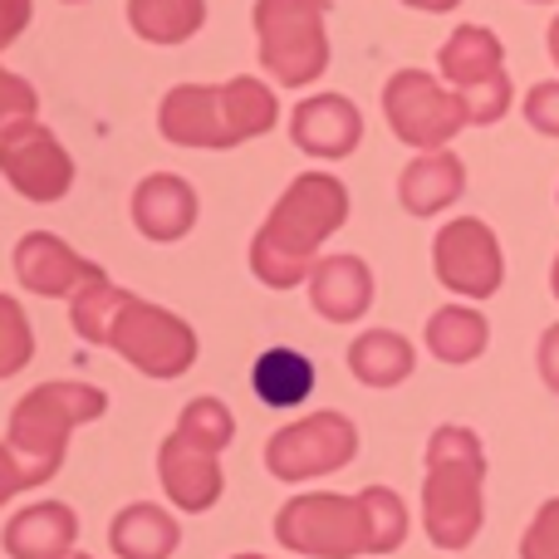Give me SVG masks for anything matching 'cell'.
I'll use <instances>...</instances> for the list:
<instances>
[{"mask_svg":"<svg viewBox=\"0 0 559 559\" xmlns=\"http://www.w3.org/2000/svg\"><path fill=\"white\" fill-rule=\"evenodd\" d=\"M35 20V0H0V55L15 45Z\"/></svg>","mask_w":559,"mask_h":559,"instance_id":"f1b7e54d","label":"cell"},{"mask_svg":"<svg viewBox=\"0 0 559 559\" xmlns=\"http://www.w3.org/2000/svg\"><path fill=\"white\" fill-rule=\"evenodd\" d=\"M231 559H265V555H231Z\"/></svg>","mask_w":559,"mask_h":559,"instance_id":"e575fe53","label":"cell"},{"mask_svg":"<svg viewBox=\"0 0 559 559\" xmlns=\"http://www.w3.org/2000/svg\"><path fill=\"white\" fill-rule=\"evenodd\" d=\"M289 138H295L299 153L319 157V163H338V157H348L364 143V114L344 94H314L305 104H295Z\"/></svg>","mask_w":559,"mask_h":559,"instance_id":"9a60e30c","label":"cell"},{"mask_svg":"<svg viewBox=\"0 0 559 559\" xmlns=\"http://www.w3.org/2000/svg\"><path fill=\"white\" fill-rule=\"evenodd\" d=\"M0 177L25 202L49 206L59 197H69V187H74V157L64 153V143L39 118H20L0 133Z\"/></svg>","mask_w":559,"mask_h":559,"instance_id":"7c38bea8","label":"cell"},{"mask_svg":"<svg viewBox=\"0 0 559 559\" xmlns=\"http://www.w3.org/2000/svg\"><path fill=\"white\" fill-rule=\"evenodd\" d=\"M466 192V167L456 153H447V147H437V153H417L413 163L403 167V177H397V197H403V206L413 216H437L447 212V206H456Z\"/></svg>","mask_w":559,"mask_h":559,"instance_id":"d6986e66","label":"cell"},{"mask_svg":"<svg viewBox=\"0 0 559 559\" xmlns=\"http://www.w3.org/2000/svg\"><path fill=\"white\" fill-rule=\"evenodd\" d=\"M29 358H35V329L15 295H0V383L15 378Z\"/></svg>","mask_w":559,"mask_h":559,"instance_id":"d4e9b609","label":"cell"},{"mask_svg":"<svg viewBox=\"0 0 559 559\" xmlns=\"http://www.w3.org/2000/svg\"><path fill=\"white\" fill-rule=\"evenodd\" d=\"M69 319H74V334L94 348H114L123 354L138 373L157 378H182L197 364V329L182 314L163 305H147L133 289L114 285V280H98V285L79 289L69 299Z\"/></svg>","mask_w":559,"mask_h":559,"instance_id":"6da1fadb","label":"cell"},{"mask_svg":"<svg viewBox=\"0 0 559 559\" xmlns=\"http://www.w3.org/2000/svg\"><path fill=\"white\" fill-rule=\"evenodd\" d=\"M531 5H555V0H531Z\"/></svg>","mask_w":559,"mask_h":559,"instance_id":"d590c367","label":"cell"},{"mask_svg":"<svg viewBox=\"0 0 559 559\" xmlns=\"http://www.w3.org/2000/svg\"><path fill=\"white\" fill-rule=\"evenodd\" d=\"M280 118L275 88H265V79L236 74L226 84H177L167 88L163 108H157V128L167 143L177 147H241L251 138L271 133Z\"/></svg>","mask_w":559,"mask_h":559,"instance_id":"277c9868","label":"cell"},{"mask_svg":"<svg viewBox=\"0 0 559 559\" xmlns=\"http://www.w3.org/2000/svg\"><path fill=\"white\" fill-rule=\"evenodd\" d=\"M108 413V393L94 383H69V378H49V383L29 388L15 403L5 427L10 452L20 456L29 486H45L64 466V447L74 437V427L98 423Z\"/></svg>","mask_w":559,"mask_h":559,"instance_id":"52a82bcc","label":"cell"},{"mask_svg":"<svg viewBox=\"0 0 559 559\" xmlns=\"http://www.w3.org/2000/svg\"><path fill=\"white\" fill-rule=\"evenodd\" d=\"M69 559H94V555H69Z\"/></svg>","mask_w":559,"mask_h":559,"instance_id":"8d00e7d4","label":"cell"},{"mask_svg":"<svg viewBox=\"0 0 559 559\" xmlns=\"http://www.w3.org/2000/svg\"><path fill=\"white\" fill-rule=\"evenodd\" d=\"M407 10H423V15H447V10H456L462 0H403Z\"/></svg>","mask_w":559,"mask_h":559,"instance_id":"1f68e13d","label":"cell"},{"mask_svg":"<svg viewBox=\"0 0 559 559\" xmlns=\"http://www.w3.org/2000/svg\"><path fill=\"white\" fill-rule=\"evenodd\" d=\"M432 271L452 295L462 299H491L506 285V255L496 231L481 216H456L432 241Z\"/></svg>","mask_w":559,"mask_h":559,"instance_id":"4fadbf2b","label":"cell"},{"mask_svg":"<svg viewBox=\"0 0 559 559\" xmlns=\"http://www.w3.org/2000/svg\"><path fill=\"white\" fill-rule=\"evenodd\" d=\"M251 388L265 407H299L314 393V364L299 348H265L251 368Z\"/></svg>","mask_w":559,"mask_h":559,"instance_id":"603a6c76","label":"cell"},{"mask_svg":"<svg viewBox=\"0 0 559 559\" xmlns=\"http://www.w3.org/2000/svg\"><path fill=\"white\" fill-rule=\"evenodd\" d=\"M348 222V187L334 173H299L251 236V275L265 289H295L314 255Z\"/></svg>","mask_w":559,"mask_h":559,"instance_id":"3957f363","label":"cell"},{"mask_svg":"<svg viewBox=\"0 0 559 559\" xmlns=\"http://www.w3.org/2000/svg\"><path fill=\"white\" fill-rule=\"evenodd\" d=\"M525 123L535 128V133L545 138H559V79H545V84H535L531 94H525Z\"/></svg>","mask_w":559,"mask_h":559,"instance_id":"83f0119b","label":"cell"},{"mask_svg":"<svg viewBox=\"0 0 559 559\" xmlns=\"http://www.w3.org/2000/svg\"><path fill=\"white\" fill-rule=\"evenodd\" d=\"M550 59H555V64H559V15L550 20Z\"/></svg>","mask_w":559,"mask_h":559,"instance_id":"d6a6232c","label":"cell"},{"mask_svg":"<svg viewBox=\"0 0 559 559\" xmlns=\"http://www.w3.org/2000/svg\"><path fill=\"white\" fill-rule=\"evenodd\" d=\"M197 212L202 206H197L192 182L177 173H153L133 187V226H138V236H147L157 246L182 241L197 226Z\"/></svg>","mask_w":559,"mask_h":559,"instance_id":"e0dca14e","label":"cell"},{"mask_svg":"<svg viewBox=\"0 0 559 559\" xmlns=\"http://www.w3.org/2000/svg\"><path fill=\"white\" fill-rule=\"evenodd\" d=\"M309 305L329 324H358L373 309V271L364 255H324L309 271Z\"/></svg>","mask_w":559,"mask_h":559,"instance_id":"2e32d148","label":"cell"},{"mask_svg":"<svg viewBox=\"0 0 559 559\" xmlns=\"http://www.w3.org/2000/svg\"><path fill=\"white\" fill-rule=\"evenodd\" d=\"M64 5H84V0H64Z\"/></svg>","mask_w":559,"mask_h":559,"instance_id":"74e56055","label":"cell"},{"mask_svg":"<svg viewBox=\"0 0 559 559\" xmlns=\"http://www.w3.org/2000/svg\"><path fill=\"white\" fill-rule=\"evenodd\" d=\"M329 0H255V45L280 88H309L329 69Z\"/></svg>","mask_w":559,"mask_h":559,"instance_id":"ba28073f","label":"cell"},{"mask_svg":"<svg viewBox=\"0 0 559 559\" xmlns=\"http://www.w3.org/2000/svg\"><path fill=\"white\" fill-rule=\"evenodd\" d=\"M535 364H540L545 388H550V393H559V324L545 329V338H540V354H535Z\"/></svg>","mask_w":559,"mask_h":559,"instance_id":"4dcf8cb0","label":"cell"},{"mask_svg":"<svg viewBox=\"0 0 559 559\" xmlns=\"http://www.w3.org/2000/svg\"><path fill=\"white\" fill-rule=\"evenodd\" d=\"M128 25L147 45H187L206 25V0H128Z\"/></svg>","mask_w":559,"mask_h":559,"instance_id":"cb8c5ba5","label":"cell"},{"mask_svg":"<svg viewBox=\"0 0 559 559\" xmlns=\"http://www.w3.org/2000/svg\"><path fill=\"white\" fill-rule=\"evenodd\" d=\"M423 525L437 550H466L486 521V452L462 423H442L427 437Z\"/></svg>","mask_w":559,"mask_h":559,"instance_id":"5b68a950","label":"cell"},{"mask_svg":"<svg viewBox=\"0 0 559 559\" xmlns=\"http://www.w3.org/2000/svg\"><path fill=\"white\" fill-rule=\"evenodd\" d=\"M486 344H491V324H486V314L472 305H442L427 319V354L452 368L476 364V358L486 354Z\"/></svg>","mask_w":559,"mask_h":559,"instance_id":"7402d4cb","label":"cell"},{"mask_svg":"<svg viewBox=\"0 0 559 559\" xmlns=\"http://www.w3.org/2000/svg\"><path fill=\"white\" fill-rule=\"evenodd\" d=\"M177 540H182V525L173 521V511L153 501H133L114 515L108 525V545L118 559H173Z\"/></svg>","mask_w":559,"mask_h":559,"instance_id":"ffe728a7","label":"cell"},{"mask_svg":"<svg viewBox=\"0 0 559 559\" xmlns=\"http://www.w3.org/2000/svg\"><path fill=\"white\" fill-rule=\"evenodd\" d=\"M413 368H417V348L397 329H364L348 344V373L364 388H397L413 378Z\"/></svg>","mask_w":559,"mask_h":559,"instance_id":"44dd1931","label":"cell"},{"mask_svg":"<svg viewBox=\"0 0 559 559\" xmlns=\"http://www.w3.org/2000/svg\"><path fill=\"white\" fill-rule=\"evenodd\" d=\"M236 437V417L222 397H192L177 417V427L163 437L157 452V476L163 491L177 511L202 515L222 501L226 476H222V452Z\"/></svg>","mask_w":559,"mask_h":559,"instance_id":"8992f818","label":"cell"},{"mask_svg":"<svg viewBox=\"0 0 559 559\" xmlns=\"http://www.w3.org/2000/svg\"><path fill=\"white\" fill-rule=\"evenodd\" d=\"M20 491H29V476H25V466H20V456L10 452V442H0V506L15 501Z\"/></svg>","mask_w":559,"mask_h":559,"instance_id":"f546056e","label":"cell"},{"mask_svg":"<svg viewBox=\"0 0 559 559\" xmlns=\"http://www.w3.org/2000/svg\"><path fill=\"white\" fill-rule=\"evenodd\" d=\"M275 540L309 559L393 555L407 540V506L393 486H368L358 496L305 491L280 506Z\"/></svg>","mask_w":559,"mask_h":559,"instance_id":"7a4b0ae2","label":"cell"},{"mask_svg":"<svg viewBox=\"0 0 559 559\" xmlns=\"http://www.w3.org/2000/svg\"><path fill=\"white\" fill-rule=\"evenodd\" d=\"M39 114V94L29 79L10 74L5 64H0V133H5L10 123H20V118H35Z\"/></svg>","mask_w":559,"mask_h":559,"instance_id":"484cf974","label":"cell"},{"mask_svg":"<svg viewBox=\"0 0 559 559\" xmlns=\"http://www.w3.org/2000/svg\"><path fill=\"white\" fill-rule=\"evenodd\" d=\"M383 118L393 128L397 143L417 147V153H437L447 147L462 128H472L466 98L452 84H442L427 69H397L383 84Z\"/></svg>","mask_w":559,"mask_h":559,"instance_id":"9c48e42d","label":"cell"},{"mask_svg":"<svg viewBox=\"0 0 559 559\" xmlns=\"http://www.w3.org/2000/svg\"><path fill=\"white\" fill-rule=\"evenodd\" d=\"M15 280L39 299H74L79 289L98 285L104 265H94L88 255H79L74 246H64L55 231H29L15 246Z\"/></svg>","mask_w":559,"mask_h":559,"instance_id":"5bb4252c","label":"cell"},{"mask_svg":"<svg viewBox=\"0 0 559 559\" xmlns=\"http://www.w3.org/2000/svg\"><path fill=\"white\" fill-rule=\"evenodd\" d=\"M521 559H559V496L535 511L531 531L521 535Z\"/></svg>","mask_w":559,"mask_h":559,"instance_id":"4316f807","label":"cell"},{"mask_svg":"<svg viewBox=\"0 0 559 559\" xmlns=\"http://www.w3.org/2000/svg\"><path fill=\"white\" fill-rule=\"evenodd\" d=\"M442 79L466 98L472 123H501L515 104L511 74H506V49L486 25H456L437 55Z\"/></svg>","mask_w":559,"mask_h":559,"instance_id":"30bf717a","label":"cell"},{"mask_svg":"<svg viewBox=\"0 0 559 559\" xmlns=\"http://www.w3.org/2000/svg\"><path fill=\"white\" fill-rule=\"evenodd\" d=\"M550 289H555V299H559V255H555V265H550Z\"/></svg>","mask_w":559,"mask_h":559,"instance_id":"836d02e7","label":"cell"},{"mask_svg":"<svg viewBox=\"0 0 559 559\" xmlns=\"http://www.w3.org/2000/svg\"><path fill=\"white\" fill-rule=\"evenodd\" d=\"M358 456V427L344 413H309L299 423L280 427L265 442V472L275 481H319V476L344 472Z\"/></svg>","mask_w":559,"mask_h":559,"instance_id":"8fae6325","label":"cell"},{"mask_svg":"<svg viewBox=\"0 0 559 559\" xmlns=\"http://www.w3.org/2000/svg\"><path fill=\"white\" fill-rule=\"evenodd\" d=\"M79 540V515L64 501H35L5 521L10 559H69Z\"/></svg>","mask_w":559,"mask_h":559,"instance_id":"ac0fdd59","label":"cell"}]
</instances>
